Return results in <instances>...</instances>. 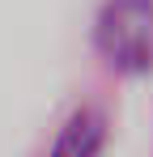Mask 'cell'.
Instances as JSON below:
<instances>
[{
    "label": "cell",
    "mask_w": 153,
    "mask_h": 157,
    "mask_svg": "<svg viewBox=\"0 0 153 157\" xmlns=\"http://www.w3.org/2000/svg\"><path fill=\"white\" fill-rule=\"evenodd\" d=\"M94 47L115 72H153V0H106L94 21Z\"/></svg>",
    "instance_id": "obj_1"
},
{
    "label": "cell",
    "mask_w": 153,
    "mask_h": 157,
    "mask_svg": "<svg viewBox=\"0 0 153 157\" xmlns=\"http://www.w3.org/2000/svg\"><path fill=\"white\" fill-rule=\"evenodd\" d=\"M106 149V115L98 106H76L55 132L47 157H102Z\"/></svg>",
    "instance_id": "obj_2"
}]
</instances>
